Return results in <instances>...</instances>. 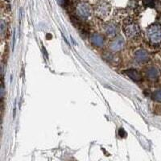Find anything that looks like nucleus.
I'll list each match as a JSON object with an SVG mask.
<instances>
[{"instance_id": "obj_12", "label": "nucleus", "mask_w": 161, "mask_h": 161, "mask_svg": "<svg viewBox=\"0 0 161 161\" xmlns=\"http://www.w3.org/2000/svg\"><path fill=\"white\" fill-rule=\"evenodd\" d=\"M143 4L148 7H154V6H155L153 0H143Z\"/></svg>"}, {"instance_id": "obj_8", "label": "nucleus", "mask_w": 161, "mask_h": 161, "mask_svg": "<svg viewBox=\"0 0 161 161\" xmlns=\"http://www.w3.org/2000/svg\"><path fill=\"white\" fill-rule=\"evenodd\" d=\"M135 58L139 63H145L149 61V55L145 50H139L135 54Z\"/></svg>"}, {"instance_id": "obj_11", "label": "nucleus", "mask_w": 161, "mask_h": 161, "mask_svg": "<svg viewBox=\"0 0 161 161\" xmlns=\"http://www.w3.org/2000/svg\"><path fill=\"white\" fill-rule=\"evenodd\" d=\"M153 99L157 102H161V90H156L153 94Z\"/></svg>"}, {"instance_id": "obj_3", "label": "nucleus", "mask_w": 161, "mask_h": 161, "mask_svg": "<svg viewBox=\"0 0 161 161\" xmlns=\"http://www.w3.org/2000/svg\"><path fill=\"white\" fill-rule=\"evenodd\" d=\"M76 10L78 16L82 19H87L91 16L90 6L85 2H81L78 3L76 7Z\"/></svg>"}, {"instance_id": "obj_9", "label": "nucleus", "mask_w": 161, "mask_h": 161, "mask_svg": "<svg viewBox=\"0 0 161 161\" xmlns=\"http://www.w3.org/2000/svg\"><path fill=\"white\" fill-rule=\"evenodd\" d=\"M147 77H148L149 80L152 82L157 81L160 77V71L155 67H151L147 71Z\"/></svg>"}, {"instance_id": "obj_6", "label": "nucleus", "mask_w": 161, "mask_h": 161, "mask_svg": "<svg viewBox=\"0 0 161 161\" xmlns=\"http://www.w3.org/2000/svg\"><path fill=\"white\" fill-rule=\"evenodd\" d=\"M103 31L109 37H115L118 33V28L114 23H106L103 26Z\"/></svg>"}, {"instance_id": "obj_13", "label": "nucleus", "mask_w": 161, "mask_h": 161, "mask_svg": "<svg viewBox=\"0 0 161 161\" xmlns=\"http://www.w3.org/2000/svg\"><path fill=\"white\" fill-rule=\"evenodd\" d=\"M56 1H57L58 4L61 6H65L68 2V0H56Z\"/></svg>"}, {"instance_id": "obj_5", "label": "nucleus", "mask_w": 161, "mask_h": 161, "mask_svg": "<svg viewBox=\"0 0 161 161\" xmlns=\"http://www.w3.org/2000/svg\"><path fill=\"white\" fill-rule=\"evenodd\" d=\"M124 45H125L124 39L121 36H118L110 42L109 44V49L110 51L117 52L121 51L124 48Z\"/></svg>"}, {"instance_id": "obj_7", "label": "nucleus", "mask_w": 161, "mask_h": 161, "mask_svg": "<svg viewBox=\"0 0 161 161\" xmlns=\"http://www.w3.org/2000/svg\"><path fill=\"white\" fill-rule=\"evenodd\" d=\"M90 39L93 45L96 47H102L104 44V37L99 33H93Z\"/></svg>"}, {"instance_id": "obj_4", "label": "nucleus", "mask_w": 161, "mask_h": 161, "mask_svg": "<svg viewBox=\"0 0 161 161\" xmlns=\"http://www.w3.org/2000/svg\"><path fill=\"white\" fill-rule=\"evenodd\" d=\"M110 11V7L107 3H101L95 8L96 16L99 18L104 19L109 15Z\"/></svg>"}, {"instance_id": "obj_2", "label": "nucleus", "mask_w": 161, "mask_h": 161, "mask_svg": "<svg viewBox=\"0 0 161 161\" xmlns=\"http://www.w3.org/2000/svg\"><path fill=\"white\" fill-rule=\"evenodd\" d=\"M147 36L151 43H160L161 42V26L151 25L147 30Z\"/></svg>"}, {"instance_id": "obj_1", "label": "nucleus", "mask_w": 161, "mask_h": 161, "mask_svg": "<svg viewBox=\"0 0 161 161\" xmlns=\"http://www.w3.org/2000/svg\"><path fill=\"white\" fill-rule=\"evenodd\" d=\"M123 29L126 36L129 39H136L141 33L139 25L132 19H127L125 21Z\"/></svg>"}, {"instance_id": "obj_14", "label": "nucleus", "mask_w": 161, "mask_h": 161, "mask_svg": "<svg viewBox=\"0 0 161 161\" xmlns=\"http://www.w3.org/2000/svg\"><path fill=\"white\" fill-rule=\"evenodd\" d=\"M118 134H119V136H120L121 137H125V136H127V133H126L125 130H124V129H123V128H121L120 130H119Z\"/></svg>"}, {"instance_id": "obj_10", "label": "nucleus", "mask_w": 161, "mask_h": 161, "mask_svg": "<svg viewBox=\"0 0 161 161\" xmlns=\"http://www.w3.org/2000/svg\"><path fill=\"white\" fill-rule=\"evenodd\" d=\"M125 73L127 75L128 77L131 78L133 81H136V82H140L142 80V76L139 73V72H138L136 69H128V70H126Z\"/></svg>"}]
</instances>
